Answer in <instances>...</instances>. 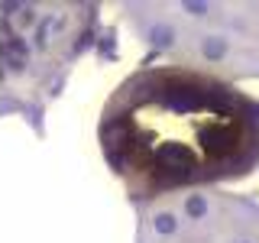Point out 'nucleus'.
<instances>
[{"instance_id": "f257e3e1", "label": "nucleus", "mask_w": 259, "mask_h": 243, "mask_svg": "<svg viewBox=\"0 0 259 243\" xmlns=\"http://www.w3.org/2000/svg\"><path fill=\"white\" fill-rule=\"evenodd\" d=\"M97 143L133 205L237 182L259 169V97L182 65H143L107 97Z\"/></svg>"}, {"instance_id": "20e7f679", "label": "nucleus", "mask_w": 259, "mask_h": 243, "mask_svg": "<svg viewBox=\"0 0 259 243\" xmlns=\"http://www.w3.org/2000/svg\"><path fill=\"white\" fill-rule=\"evenodd\" d=\"M136 243H259V201L217 188L136 205Z\"/></svg>"}, {"instance_id": "f03ea898", "label": "nucleus", "mask_w": 259, "mask_h": 243, "mask_svg": "<svg viewBox=\"0 0 259 243\" xmlns=\"http://www.w3.org/2000/svg\"><path fill=\"white\" fill-rule=\"evenodd\" d=\"M0 29V110L42 133L49 101L101 36V13L94 4H4Z\"/></svg>"}, {"instance_id": "7ed1b4c3", "label": "nucleus", "mask_w": 259, "mask_h": 243, "mask_svg": "<svg viewBox=\"0 0 259 243\" xmlns=\"http://www.w3.org/2000/svg\"><path fill=\"white\" fill-rule=\"evenodd\" d=\"M123 20L149 52L172 65L224 81L259 78V4H123Z\"/></svg>"}]
</instances>
